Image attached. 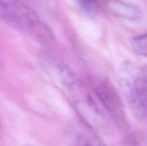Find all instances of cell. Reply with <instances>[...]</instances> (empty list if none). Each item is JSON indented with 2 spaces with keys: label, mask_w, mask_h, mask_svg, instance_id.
Returning <instances> with one entry per match:
<instances>
[{
  "label": "cell",
  "mask_w": 147,
  "mask_h": 146,
  "mask_svg": "<svg viewBox=\"0 0 147 146\" xmlns=\"http://www.w3.org/2000/svg\"><path fill=\"white\" fill-rule=\"evenodd\" d=\"M0 19L43 45L50 47L55 43V36L50 27L32 9L19 0H7L0 7Z\"/></svg>",
  "instance_id": "1"
},
{
  "label": "cell",
  "mask_w": 147,
  "mask_h": 146,
  "mask_svg": "<svg viewBox=\"0 0 147 146\" xmlns=\"http://www.w3.org/2000/svg\"><path fill=\"white\" fill-rule=\"evenodd\" d=\"M85 123L97 131L107 128L109 121L81 81L65 94Z\"/></svg>",
  "instance_id": "2"
},
{
  "label": "cell",
  "mask_w": 147,
  "mask_h": 146,
  "mask_svg": "<svg viewBox=\"0 0 147 146\" xmlns=\"http://www.w3.org/2000/svg\"><path fill=\"white\" fill-rule=\"evenodd\" d=\"M123 74L129 102L135 114L141 120L146 117V70L131 62L123 64Z\"/></svg>",
  "instance_id": "3"
},
{
  "label": "cell",
  "mask_w": 147,
  "mask_h": 146,
  "mask_svg": "<svg viewBox=\"0 0 147 146\" xmlns=\"http://www.w3.org/2000/svg\"><path fill=\"white\" fill-rule=\"evenodd\" d=\"M92 85L95 94L111 117L119 125H125L126 118L123 103L114 86L103 78L93 79Z\"/></svg>",
  "instance_id": "4"
},
{
  "label": "cell",
  "mask_w": 147,
  "mask_h": 146,
  "mask_svg": "<svg viewBox=\"0 0 147 146\" xmlns=\"http://www.w3.org/2000/svg\"><path fill=\"white\" fill-rule=\"evenodd\" d=\"M40 62L44 71L62 92L79 80L69 66L54 56L43 54L40 58Z\"/></svg>",
  "instance_id": "5"
},
{
  "label": "cell",
  "mask_w": 147,
  "mask_h": 146,
  "mask_svg": "<svg viewBox=\"0 0 147 146\" xmlns=\"http://www.w3.org/2000/svg\"><path fill=\"white\" fill-rule=\"evenodd\" d=\"M105 7L111 14L131 21H137L143 17L142 11L135 4L122 0H106Z\"/></svg>",
  "instance_id": "6"
},
{
  "label": "cell",
  "mask_w": 147,
  "mask_h": 146,
  "mask_svg": "<svg viewBox=\"0 0 147 146\" xmlns=\"http://www.w3.org/2000/svg\"><path fill=\"white\" fill-rule=\"evenodd\" d=\"M73 146H107L101 139L92 134H81L76 138Z\"/></svg>",
  "instance_id": "7"
},
{
  "label": "cell",
  "mask_w": 147,
  "mask_h": 146,
  "mask_svg": "<svg viewBox=\"0 0 147 146\" xmlns=\"http://www.w3.org/2000/svg\"><path fill=\"white\" fill-rule=\"evenodd\" d=\"M132 47L134 50L139 55L146 56V34H139L134 37L131 40Z\"/></svg>",
  "instance_id": "8"
},
{
  "label": "cell",
  "mask_w": 147,
  "mask_h": 146,
  "mask_svg": "<svg viewBox=\"0 0 147 146\" xmlns=\"http://www.w3.org/2000/svg\"><path fill=\"white\" fill-rule=\"evenodd\" d=\"M80 7L88 11H94L97 9V0H76Z\"/></svg>",
  "instance_id": "9"
},
{
  "label": "cell",
  "mask_w": 147,
  "mask_h": 146,
  "mask_svg": "<svg viewBox=\"0 0 147 146\" xmlns=\"http://www.w3.org/2000/svg\"><path fill=\"white\" fill-rule=\"evenodd\" d=\"M1 135H2V125H1V122L0 120V137H1Z\"/></svg>",
  "instance_id": "10"
},
{
  "label": "cell",
  "mask_w": 147,
  "mask_h": 146,
  "mask_svg": "<svg viewBox=\"0 0 147 146\" xmlns=\"http://www.w3.org/2000/svg\"><path fill=\"white\" fill-rule=\"evenodd\" d=\"M4 1H5V0H0V5H1V4H2Z\"/></svg>",
  "instance_id": "11"
},
{
  "label": "cell",
  "mask_w": 147,
  "mask_h": 146,
  "mask_svg": "<svg viewBox=\"0 0 147 146\" xmlns=\"http://www.w3.org/2000/svg\"><path fill=\"white\" fill-rule=\"evenodd\" d=\"M24 146H32V145H24Z\"/></svg>",
  "instance_id": "12"
}]
</instances>
